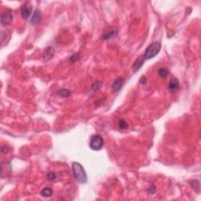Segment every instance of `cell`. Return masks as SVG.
Listing matches in <instances>:
<instances>
[{
	"instance_id": "1",
	"label": "cell",
	"mask_w": 201,
	"mask_h": 201,
	"mask_svg": "<svg viewBox=\"0 0 201 201\" xmlns=\"http://www.w3.org/2000/svg\"><path fill=\"white\" fill-rule=\"evenodd\" d=\"M72 169H73V176L76 178V180L79 182L80 183L85 184L87 181V175L86 171H85L84 168L82 166L81 164L79 163H73V166H72Z\"/></svg>"
},
{
	"instance_id": "2",
	"label": "cell",
	"mask_w": 201,
	"mask_h": 201,
	"mask_svg": "<svg viewBox=\"0 0 201 201\" xmlns=\"http://www.w3.org/2000/svg\"><path fill=\"white\" fill-rule=\"evenodd\" d=\"M161 49V44L160 42H155L153 43H152L151 45L147 47V49H145V52L144 53V58L145 60H148V59L153 58L154 57L156 56L159 52L160 51Z\"/></svg>"
},
{
	"instance_id": "3",
	"label": "cell",
	"mask_w": 201,
	"mask_h": 201,
	"mask_svg": "<svg viewBox=\"0 0 201 201\" xmlns=\"http://www.w3.org/2000/svg\"><path fill=\"white\" fill-rule=\"evenodd\" d=\"M104 145V139L99 134H95L92 136L90 141V147L92 150L99 151L103 148Z\"/></svg>"
},
{
	"instance_id": "4",
	"label": "cell",
	"mask_w": 201,
	"mask_h": 201,
	"mask_svg": "<svg viewBox=\"0 0 201 201\" xmlns=\"http://www.w3.org/2000/svg\"><path fill=\"white\" fill-rule=\"evenodd\" d=\"M13 20V14L11 11L6 10L4 11L1 14V19H0V22L2 25H6L10 24Z\"/></svg>"
},
{
	"instance_id": "5",
	"label": "cell",
	"mask_w": 201,
	"mask_h": 201,
	"mask_svg": "<svg viewBox=\"0 0 201 201\" xmlns=\"http://www.w3.org/2000/svg\"><path fill=\"white\" fill-rule=\"evenodd\" d=\"M32 11V6L29 5H25L21 8V17L25 20H28L30 17Z\"/></svg>"
},
{
	"instance_id": "6",
	"label": "cell",
	"mask_w": 201,
	"mask_h": 201,
	"mask_svg": "<svg viewBox=\"0 0 201 201\" xmlns=\"http://www.w3.org/2000/svg\"><path fill=\"white\" fill-rule=\"evenodd\" d=\"M124 79L121 77L117 78L116 80H115L114 83L112 85V90L113 92H118L119 90H121V88L124 86Z\"/></svg>"
},
{
	"instance_id": "7",
	"label": "cell",
	"mask_w": 201,
	"mask_h": 201,
	"mask_svg": "<svg viewBox=\"0 0 201 201\" xmlns=\"http://www.w3.org/2000/svg\"><path fill=\"white\" fill-rule=\"evenodd\" d=\"M118 34V30L116 28H112V29H109V30L106 31L102 35V39L104 40H108V39H110L112 38L115 37L116 35Z\"/></svg>"
},
{
	"instance_id": "8",
	"label": "cell",
	"mask_w": 201,
	"mask_h": 201,
	"mask_svg": "<svg viewBox=\"0 0 201 201\" xmlns=\"http://www.w3.org/2000/svg\"><path fill=\"white\" fill-rule=\"evenodd\" d=\"M179 81H178V79L176 78H174L171 80L170 83L168 84V90L170 92H175V90H178V88L179 87Z\"/></svg>"
},
{
	"instance_id": "9",
	"label": "cell",
	"mask_w": 201,
	"mask_h": 201,
	"mask_svg": "<svg viewBox=\"0 0 201 201\" xmlns=\"http://www.w3.org/2000/svg\"><path fill=\"white\" fill-rule=\"evenodd\" d=\"M41 19H42V13L39 10H36L32 16V18H31V24L36 25L41 21Z\"/></svg>"
},
{
	"instance_id": "10",
	"label": "cell",
	"mask_w": 201,
	"mask_h": 201,
	"mask_svg": "<svg viewBox=\"0 0 201 201\" xmlns=\"http://www.w3.org/2000/svg\"><path fill=\"white\" fill-rule=\"evenodd\" d=\"M144 61H145V58H144V56H140L137 60L134 61V65H133V70L134 72H137L138 70H139L141 69V66L143 65V63H144Z\"/></svg>"
},
{
	"instance_id": "11",
	"label": "cell",
	"mask_w": 201,
	"mask_h": 201,
	"mask_svg": "<svg viewBox=\"0 0 201 201\" xmlns=\"http://www.w3.org/2000/svg\"><path fill=\"white\" fill-rule=\"evenodd\" d=\"M53 53H54V49L52 46H49L45 49L44 58H46V60H49V58H51Z\"/></svg>"
},
{
	"instance_id": "12",
	"label": "cell",
	"mask_w": 201,
	"mask_h": 201,
	"mask_svg": "<svg viewBox=\"0 0 201 201\" xmlns=\"http://www.w3.org/2000/svg\"><path fill=\"white\" fill-rule=\"evenodd\" d=\"M40 193L42 196L49 197V196H52V194H53V191H52L51 189H49V188H44V189L41 191Z\"/></svg>"
},
{
	"instance_id": "13",
	"label": "cell",
	"mask_w": 201,
	"mask_h": 201,
	"mask_svg": "<svg viewBox=\"0 0 201 201\" xmlns=\"http://www.w3.org/2000/svg\"><path fill=\"white\" fill-rule=\"evenodd\" d=\"M169 73V71L167 69H165V68H160V69H159V70H158V74L162 78L168 77Z\"/></svg>"
},
{
	"instance_id": "14",
	"label": "cell",
	"mask_w": 201,
	"mask_h": 201,
	"mask_svg": "<svg viewBox=\"0 0 201 201\" xmlns=\"http://www.w3.org/2000/svg\"><path fill=\"white\" fill-rule=\"evenodd\" d=\"M57 94H58L59 96H61L62 97H68L70 96L71 92L69 90H67V89H63V90H59Z\"/></svg>"
},
{
	"instance_id": "15",
	"label": "cell",
	"mask_w": 201,
	"mask_h": 201,
	"mask_svg": "<svg viewBox=\"0 0 201 201\" xmlns=\"http://www.w3.org/2000/svg\"><path fill=\"white\" fill-rule=\"evenodd\" d=\"M119 127L122 130H125V129L128 128V124H127V122L124 120H120L118 123Z\"/></svg>"
},
{
	"instance_id": "16",
	"label": "cell",
	"mask_w": 201,
	"mask_h": 201,
	"mask_svg": "<svg viewBox=\"0 0 201 201\" xmlns=\"http://www.w3.org/2000/svg\"><path fill=\"white\" fill-rule=\"evenodd\" d=\"M100 85H101V83H100V81H96L94 84L92 85V87H91L92 90H94V91L97 90L99 88H100Z\"/></svg>"
},
{
	"instance_id": "17",
	"label": "cell",
	"mask_w": 201,
	"mask_h": 201,
	"mask_svg": "<svg viewBox=\"0 0 201 201\" xmlns=\"http://www.w3.org/2000/svg\"><path fill=\"white\" fill-rule=\"evenodd\" d=\"M46 177H47V179L49 181H53L55 178H56V175H55V174L53 173V172H50V173L47 174Z\"/></svg>"
},
{
	"instance_id": "18",
	"label": "cell",
	"mask_w": 201,
	"mask_h": 201,
	"mask_svg": "<svg viewBox=\"0 0 201 201\" xmlns=\"http://www.w3.org/2000/svg\"><path fill=\"white\" fill-rule=\"evenodd\" d=\"M8 152H9V148H8V147H7L6 145H4V146L2 148V152L3 154H7L8 153Z\"/></svg>"
}]
</instances>
